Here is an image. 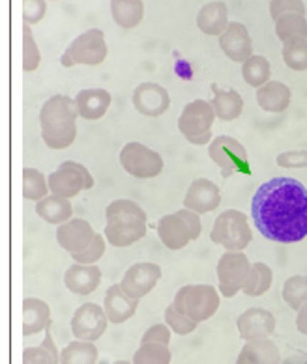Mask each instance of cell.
Here are the masks:
<instances>
[{"label": "cell", "mask_w": 307, "mask_h": 364, "mask_svg": "<svg viewBox=\"0 0 307 364\" xmlns=\"http://www.w3.org/2000/svg\"><path fill=\"white\" fill-rule=\"evenodd\" d=\"M23 364H61V351L56 348L49 329L40 346L26 348L23 351Z\"/></svg>", "instance_id": "cell-32"}, {"label": "cell", "mask_w": 307, "mask_h": 364, "mask_svg": "<svg viewBox=\"0 0 307 364\" xmlns=\"http://www.w3.org/2000/svg\"><path fill=\"white\" fill-rule=\"evenodd\" d=\"M171 336H172V331H171V327H169V325H167V323H156V325H152L150 329L142 334L141 344H165V346H169V344H171Z\"/></svg>", "instance_id": "cell-44"}, {"label": "cell", "mask_w": 307, "mask_h": 364, "mask_svg": "<svg viewBox=\"0 0 307 364\" xmlns=\"http://www.w3.org/2000/svg\"><path fill=\"white\" fill-rule=\"evenodd\" d=\"M105 249H107L105 234H98L96 240L92 241V245L85 250V252H81V255H73L71 258H73V262H76V264L94 265L98 259L103 258V255H105Z\"/></svg>", "instance_id": "cell-41"}, {"label": "cell", "mask_w": 307, "mask_h": 364, "mask_svg": "<svg viewBox=\"0 0 307 364\" xmlns=\"http://www.w3.org/2000/svg\"><path fill=\"white\" fill-rule=\"evenodd\" d=\"M49 180L43 172L36 168L23 170V196H25V200L40 202L46 196H49Z\"/></svg>", "instance_id": "cell-35"}, {"label": "cell", "mask_w": 307, "mask_h": 364, "mask_svg": "<svg viewBox=\"0 0 307 364\" xmlns=\"http://www.w3.org/2000/svg\"><path fill=\"white\" fill-rule=\"evenodd\" d=\"M111 323L107 318L103 306L96 303H85L73 312L71 318V333L76 340L96 342L107 331V325Z\"/></svg>", "instance_id": "cell-13"}, {"label": "cell", "mask_w": 307, "mask_h": 364, "mask_svg": "<svg viewBox=\"0 0 307 364\" xmlns=\"http://www.w3.org/2000/svg\"><path fill=\"white\" fill-rule=\"evenodd\" d=\"M162 279V267L152 262H139L133 264L122 277V289L130 295L131 299L141 301L150 294L152 289Z\"/></svg>", "instance_id": "cell-14"}, {"label": "cell", "mask_w": 307, "mask_h": 364, "mask_svg": "<svg viewBox=\"0 0 307 364\" xmlns=\"http://www.w3.org/2000/svg\"><path fill=\"white\" fill-rule=\"evenodd\" d=\"M216 110L212 103L195 100L187 103L178 118V131L193 146H204L212 142V127L216 122Z\"/></svg>", "instance_id": "cell-6"}, {"label": "cell", "mask_w": 307, "mask_h": 364, "mask_svg": "<svg viewBox=\"0 0 307 364\" xmlns=\"http://www.w3.org/2000/svg\"><path fill=\"white\" fill-rule=\"evenodd\" d=\"M165 323L171 327L172 333L180 334V336H186V334H192L197 329V325L193 319H189L187 316H184L182 312H178L175 309V304H169L165 309Z\"/></svg>", "instance_id": "cell-40"}, {"label": "cell", "mask_w": 307, "mask_h": 364, "mask_svg": "<svg viewBox=\"0 0 307 364\" xmlns=\"http://www.w3.org/2000/svg\"><path fill=\"white\" fill-rule=\"evenodd\" d=\"M212 94H214V97H212L210 103L212 107H214V110H216V116L219 120L232 122L242 116L244 100L242 95L238 94L234 88L225 90V88H222L217 82H214V85H212Z\"/></svg>", "instance_id": "cell-25"}, {"label": "cell", "mask_w": 307, "mask_h": 364, "mask_svg": "<svg viewBox=\"0 0 307 364\" xmlns=\"http://www.w3.org/2000/svg\"><path fill=\"white\" fill-rule=\"evenodd\" d=\"M146 213L135 200H113L105 208V240L116 249H126L146 235Z\"/></svg>", "instance_id": "cell-3"}, {"label": "cell", "mask_w": 307, "mask_h": 364, "mask_svg": "<svg viewBox=\"0 0 307 364\" xmlns=\"http://www.w3.org/2000/svg\"><path fill=\"white\" fill-rule=\"evenodd\" d=\"M111 16L120 28L131 31L145 19V4L142 0H111Z\"/></svg>", "instance_id": "cell-29"}, {"label": "cell", "mask_w": 307, "mask_h": 364, "mask_svg": "<svg viewBox=\"0 0 307 364\" xmlns=\"http://www.w3.org/2000/svg\"><path fill=\"white\" fill-rule=\"evenodd\" d=\"M222 204V193H219V187L208 178H197L189 189L186 193V198H184V208L195 211L199 215L212 213L214 210H217Z\"/></svg>", "instance_id": "cell-18"}, {"label": "cell", "mask_w": 307, "mask_h": 364, "mask_svg": "<svg viewBox=\"0 0 307 364\" xmlns=\"http://www.w3.org/2000/svg\"><path fill=\"white\" fill-rule=\"evenodd\" d=\"M236 364H283L281 353L270 338L246 342L236 357Z\"/></svg>", "instance_id": "cell-26"}, {"label": "cell", "mask_w": 307, "mask_h": 364, "mask_svg": "<svg viewBox=\"0 0 307 364\" xmlns=\"http://www.w3.org/2000/svg\"><path fill=\"white\" fill-rule=\"evenodd\" d=\"M283 60L287 68L294 71L307 70V38H298V40L283 43Z\"/></svg>", "instance_id": "cell-37"}, {"label": "cell", "mask_w": 307, "mask_h": 364, "mask_svg": "<svg viewBox=\"0 0 307 364\" xmlns=\"http://www.w3.org/2000/svg\"><path fill=\"white\" fill-rule=\"evenodd\" d=\"M219 47L227 58L236 64H244L249 56H253L251 36L247 32L246 25L238 21H231L227 31L219 36Z\"/></svg>", "instance_id": "cell-19"}, {"label": "cell", "mask_w": 307, "mask_h": 364, "mask_svg": "<svg viewBox=\"0 0 307 364\" xmlns=\"http://www.w3.org/2000/svg\"><path fill=\"white\" fill-rule=\"evenodd\" d=\"M64 284L76 295L94 294L101 284V269L96 264H73L64 273Z\"/></svg>", "instance_id": "cell-21"}, {"label": "cell", "mask_w": 307, "mask_h": 364, "mask_svg": "<svg viewBox=\"0 0 307 364\" xmlns=\"http://www.w3.org/2000/svg\"><path fill=\"white\" fill-rule=\"evenodd\" d=\"M98 348L94 342L73 340L61 351V364H96Z\"/></svg>", "instance_id": "cell-31"}, {"label": "cell", "mask_w": 307, "mask_h": 364, "mask_svg": "<svg viewBox=\"0 0 307 364\" xmlns=\"http://www.w3.org/2000/svg\"><path fill=\"white\" fill-rule=\"evenodd\" d=\"M255 226L266 240L291 245L307 237V189L294 178H272L251 200Z\"/></svg>", "instance_id": "cell-1"}, {"label": "cell", "mask_w": 307, "mask_h": 364, "mask_svg": "<svg viewBox=\"0 0 307 364\" xmlns=\"http://www.w3.org/2000/svg\"><path fill=\"white\" fill-rule=\"evenodd\" d=\"M296 327H298V331H300V333L306 334V336H307V303L303 304L302 309L298 310Z\"/></svg>", "instance_id": "cell-46"}, {"label": "cell", "mask_w": 307, "mask_h": 364, "mask_svg": "<svg viewBox=\"0 0 307 364\" xmlns=\"http://www.w3.org/2000/svg\"><path fill=\"white\" fill-rule=\"evenodd\" d=\"M131 101L139 114L146 118H157L165 114L171 107V94L157 82H141L133 90Z\"/></svg>", "instance_id": "cell-15"}, {"label": "cell", "mask_w": 307, "mask_h": 364, "mask_svg": "<svg viewBox=\"0 0 307 364\" xmlns=\"http://www.w3.org/2000/svg\"><path fill=\"white\" fill-rule=\"evenodd\" d=\"M47 14V0H23V21L25 25H38Z\"/></svg>", "instance_id": "cell-42"}, {"label": "cell", "mask_w": 307, "mask_h": 364, "mask_svg": "<svg viewBox=\"0 0 307 364\" xmlns=\"http://www.w3.org/2000/svg\"><path fill=\"white\" fill-rule=\"evenodd\" d=\"M51 195L62 198H76L83 191L94 187V178L85 165L77 161H64L55 172L47 176Z\"/></svg>", "instance_id": "cell-9"}, {"label": "cell", "mask_w": 307, "mask_h": 364, "mask_svg": "<svg viewBox=\"0 0 307 364\" xmlns=\"http://www.w3.org/2000/svg\"><path fill=\"white\" fill-rule=\"evenodd\" d=\"M274 23H276L277 38L283 43L298 40V38H307V21L302 14H285Z\"/></svg>", "instance_id": "cell-34"}, {"label": "cell", "mask_w": 307, "mask_h": 364, "mask_svg": "<svg viewBox=\"0 0 307 364\" xmlns=\"http://www.w3.org/2000/svg\"><path fill=\"white\" fill-rule=\"evenodd\" d=\"M238 334L246 342L270 338L276 331V316L266 309H247L236 321Z\"/></svg>", "instance_id": "cell-17"}, {"label": "cell", "mask_w": 307, "mask_h": 364, "mask_svg": "<svg viewBox=\"0 0 307 364\" xmlns=\"http://www.w3.org/2000/svg\"><path fill=\"white\" fill-rule=\"evenodd\" d=\"M122 168L137 180H152L163 172V157L141 142H128L118 155Z\"/></svg>", "instance_id": "cell-11"}, {"label": "cell", "mask_w": 307, "mask_h": 364, "mask_svg": "<svg viewBox=\"0 0 307 364\" xmlns=\"http://www.w3.org/2000/svg\"><path fill=\"white\" fill-rule=\"evenodd\" d=\"M41 64V53L38 49L36 38L32 34L31 25L23 26V70L26 73H32L40 68Z\"/></svg>", "instance_id": "cell-39"}, {"label": "cell", "mask_w": 307, "mask_h": 364, "mask_svg": "<svg viewBox=\"0 0 307 364\" xmlns=\"http://www.w3.org/2000/svg\"><path fill=\"white\" fill-rule=\"evenodd\" d=\"M276 163L283 168H306L307 166V150L303 151H283L277 155Z\"/></svg>", "instance_id": "cell-45"}, {"label": "cell", "mask_w": 307, "mask_h": 364, "mask_svg": "<svg viewBox=\"0 0 307 364\" xmlns=\"http://www.w3.org/2000/svg\"><path fill=\"white\" fill-rule=\"evenodd\" d=\"M139 309V301L131 299L130 295L122 289L120 284H113L107 288L105 299H103V310H105L109 321L115 325L126 323L128 319L135 316Z\"/></svg>", "instance_id": "cell-20"}, {"label": "cell", "mask_w": 307, "mask_h": 364, "mask_svg": "<svg viewBox=\"0 0 307 364\" xmlns=\"http://www.w3.org/2000/svg\"><path fill=\"white\" fill-rule=\"evenodd\" d=\"M172 304L195 323H202L219 309V294L212 284H187L178 289Z\"/></svg>", "instance_id": "cell-5"}, {"label": "cell", "mask_w": 307, "mask_h": 364, "mask_svg": "<svg viewBox=\"0 0 307 364\" xmlns=\"http://www.w3.org/2000/svg\"><path fill=\"white\" fill-rule=\"evenodd\" d=\"M231 25L229 21V10L223 0H212L202 6L197 14V26L202 34L207 36H219L227 31V26Z\"/></svg>", "instance_id": "cell-23"}, {"label": "cell", "mask_w": 307, "mask_h": 364, "mask_svg": "<svg viewBox=\"0 0 307 364\" xmlns=\"http://www.w3.org/2000/svg\"><path fill=\"white\" fill-rule=\"evenodd\" d=\"M77 109L76 97L64 94L51 95L40 109L41 139L51 150H66L77 139Z\"/></svg>", "instance_id": "cell-2"}, {"label": "cell", "mask_w": 307, "mask_h": 364, "mask_svg": "<svg viewBox=\"0 0 307 364\" xmlns=\"http://www.w3.org/2000/svg\"><path fill=\"white\" fill-rule=\"evenodd\" d=\"M113 364H133V363H130V360H115Z\"/></svg>", "instance_id": "cell-48"}, {"label": "cell", "mask_w": 307, "mask_h": 364, "mask_svg": "<svg viewBox=\"0 0 307 364\" xmlns=\"http://www.w3.org/2000/svg\"><path fill=\"white\" fill-rule=\"evenodd\" d=\"M285 14H302L306 16L303 0H270V16L272 19H279Z\"/></svg>", "instance_id": "cell-43"}, {"label": "cell", "mask_w": 307, "mask_h": 364, "mask_svg": "<svg viewBox=\"0 0 307 364\" xmlns=\"http://www.w3.org/2000/svg\"><path fill=\"white\" fill-rule=\"evenodd\" d=\"M157 235L160 241L165 245L169 250L186 249L192 241H197L202 234L201 215L195 211L182 208L175 213L163 215L157 220Z\"/></svg>", "instance_id": "cell-4"}, {"label": "cell", "mask_w": 307, "mask_h": 364, "mask_svg": "<svg viewBox=\"0 0 307 364\" xmlns=\"http://www.w3.org/2000/svg\"><path fill=\"white\" fill-rule=\"evenodd\" d=\"M251 265L244 250H225L216 267L219 294L225 297H234L238 291H242L244 280L251 271Z\"/></svg>", "instance_id": "cell-12"}, {"label": "cell", "mask_w": 307, "mask_h": 364, "mask_svg": "<svg viewBox=\"0 0 307 364\" xmlns=\"http://www.w3.org/2000/svg\"><path fill=\"white\" fill-rule=\"evenodd\" d=\"M208 155L222 168V176L225 180L238 172L249 174V157H247L246 146L238 142L234 136L219 135L212 139L208 144Z\"/></svg>", "instance_id": "cell-10"}, {"label": "cell", "mask_w": 307, "mask_h": 364, "mask_svg": "<svg viewBox=\"0 0 307 364\" xmlns=\"http://www.w3.org/2000/svg\"><path fill=\"white\" fill-rule=\"evenodd\" d=\"M172 353L165 344H141L133 353V364H171Z\"/></svg>", "instance_id": "cell-36"}, {"label": "cell", "mask_w": 307, "mask_h": 364, "mask_svg": "<svg viewBox=\"0 0 307 364\" xmlns=\"http://www.w3.org/2000/svg\"><path fill=\"white\" fill-rule=\"evenodd\" d=\"M98 232L85 219H71L56 228V243L70 256L81 255L96 240Z\"/></svg>", "instance_id": "cell-16"}, {"label": "cell", "mask_w": 307, "mask_h": 364, "mask_svg": "<svg viewBox=\"0 0 307 364\" xmlns=\"http://www.w3.org/2000/svg\"><path fill=\"white\" fill-rule=\"evenodd\" d=\"M242 77L247 85L253 88H261L266 82H270L272 77V64L268 62V58L261 55L249 56L242 64Z\"/></svg>", "instance_id": "cell-33"}, {"label": "cell", "mask_w": 307, "mask_h": 364, "mask_svg": "<svg viewBox=\"0 0 307 364\" xmlns=\"http://www.w3.org/2000/svg\"><path fill=\"white\" fill-rule=\"evenodd\" d=\"M291 88L279 80H270L257 88V103L266 112H283L291 103Z\"/></svg>", "instance_id": "cell-28"}, {"label": "cell", "mask_w": 307, "mask_h": 364, "mask_svg": "<svg viewBox=\"0 0 307 364\" xmlns=\"http://www.w3.org/2000/svg\"><path fill=\"white\" fill-rule=\"evenodd\" d=\"M212 243L225 250H244L253 241V232L246 215L238 210H225L217 215L210 232Z\"/></svg>", "instance_id": "cell-7"}, {"label": "cell", "mask_w": 307, "mask_h": 364, "mask_svg": "<svg viewBox=\"0 0 307 364\" xmlns=\"http://www.w3.org/2000/svg\"><path fill=\"white\" fill-rule=\"evenodd\" d=\"M109 47L103 31L90 28L83 32L71 41L70 47L61 56L62 68H73V65H100L107 60Z\"/></svg>", "instance_id": "cell-8"}, {"label": "cell", "mask_w": 307, "mask_h": 364, "mask_svg": "<svg viewBox=\"0 0 307 364\" xmlns=\"http://www.w3.org/2000/svg\"><path fill=\"white\" fill-rule=\"evenodd\" d=\"M274 282V273L264 262H255L251 265V271L246 277L242 284V294L249 297H261L270 289Z\"/></svg>", "instance_id": "cell-30"}, {"label": "cell", "mask_w": 307, "mask_h": 364, "mask_svg": "<svg viewBox=\"0 0 307 364\" xmlns=\"http://www.w3.org/2000/svg\"><path fill=\"white\" fill-rule=\"evenodd\" d=\"M283 364H307V353H294L283 360Z\"/></svg>", "instance_id": "cell-47"}, {"label": "cell", "mask_w": 307, "mask_h": 364, "mask_svg": "<svg viewBox=\"0 0 307 364\" xmlns=\"http://www.w3.org/2000/svg\"><path fill=\"white\" fill-rule=\"evenodd\" d=\"M283 299L292 310H300L307 303V277H291L283 284Z\"/></svg>", "instance_id": "cell-38"}, {"label": "cell", "mask_w": 307, "mask_h": 364, "mask_svg": "<svg viewBox=\"0 0 307 364\" xmlns=\"http://www.w3.org/2000/svg\"><path fill=\"white\" fill-rule=\"evenodd\" d=\"M51 327V306L38 297L23 301V334L34 336Z\"/></svg>", "instance_id": "cell-24"}, {"label": "cell", "mask_w": 307, "mask_h": 364, "mask_svg": "<svg viewBox=\"0 0 307 364\" xmlns=\"http://www.w3.org/2000/svg\"><path fill=\"white\" fill-rule=\"evenodd\" d=\"M77 109H79V118L88 122L101 120L107 114L111 107V94L103 88H86L76 95Z\"/></svg>", "instance_id": "cell-22"}, {"label": "cell", "mask_w": 307, "mask_h": 364, "mask_svg": "<svg viewBox=\"0 0 307 364\" xmlns=\"http://www.w3.org/2000/svg\"><path fill=\"white\" fill-rule=\"evenodd\" d=\"M36 213L46 223L56 226L73 219V208H71L70 198H62L56 195H49L40 202H36Z\"/></svg>", "instance_id": "cell-27"}]
</instances>
